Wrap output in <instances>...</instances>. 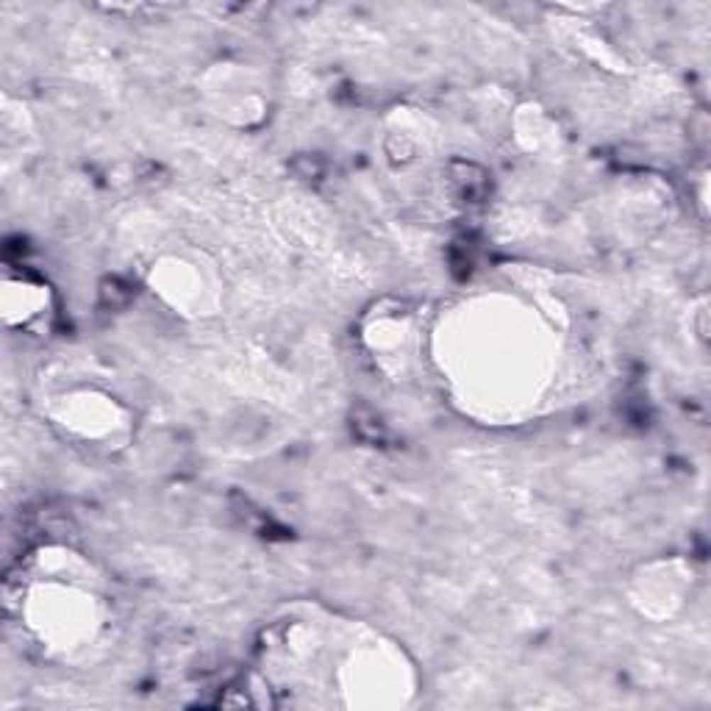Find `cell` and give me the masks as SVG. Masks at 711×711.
Wrapping results in <instances>:
<instances>
[{
    "label": "cell",
    "mask_w": 711,
    "mask_h": 711,
    "mask_svg": "<svg viewBox=\"0 0 711 711\" xmlns=\"http://www.w3.org/2000/svg\"><path fill=\"white\" fill-rule=\"evenodd\" d=\"M353 428H356V434H358L361 439H370V442H378V439L384 436L381 422L375 420V417H370V414H356Z\"/></svg>",
    "instance_id": "3957f363"
},
{
    "label": "cell",
    "mask_w": 711,
    "mask_h": 711,
    "mask_svg": "<svg viewBox=\"0 0 711 711\" xmlns=\"http://www.w3.org/2000/svg\"><path fill=\"white\" fill-rule=\"evenodd\" d=\"M100 297H103V303L106 306H123V303H128V297H131V290L126 287V284H120L117 278H111V281H106L103 284V290H100Z\"/></svg>",
    "instance_id": "7a4b0ae2"
},
{
    "label": "cell",
    "mask_w": 711,
    "mask_h": 711,
    "mask_svg": "<svg viewBox=\"0 0 711 711\" xmlns=\"http://www.w3.org/2000/svg\"><path fill=\"white\" fill-rule=\"evenodd\" d=\"M451 184L464 203H481L489 194V175L473 162H453Z\"/></svg>",
    "instance_id": "6da1fadb"
}]
</instances>
